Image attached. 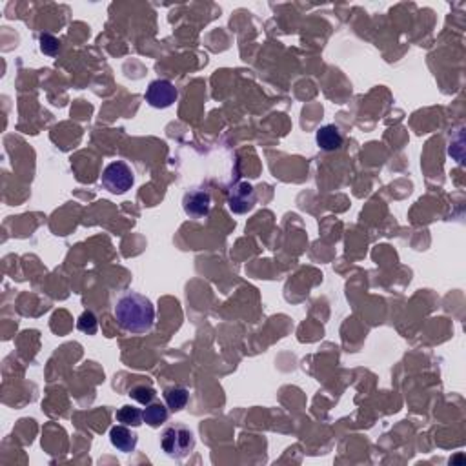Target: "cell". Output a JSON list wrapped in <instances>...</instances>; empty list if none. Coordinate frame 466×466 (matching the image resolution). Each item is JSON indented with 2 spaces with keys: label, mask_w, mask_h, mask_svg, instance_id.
Listing matches in <instances>:
<instances>
[{
  "label": "cell",
  "mask_w": 466,
  "mask_h": 466,
  "mask_svg": "<svg viewBox=\"0 0 466 466\" xmlns=\"http://www.w3.org/2000/svg\"><path fill=\"white\" fill-rule=\"evenodd\" d=\"M118 326L131 333H146L153 328V302L137 292H126L115 302L113 308Z\"/></svg>",
  "instance_id": "cell-1"
},
{
  "label": "cell",
  "mask_w": 466,
  "mask_h": 466,
  "mask_svg": "<svg viewBox=\"0 0 466 466\" xmlns=\"http://www.w3.org/2000/svg\"><path fill=\"white\" fill-rule=\"evenodd\" d=\"M160 446L166 456L171 459H184L193 452L195 436L193 432L184 425H171L162 432Z\"/></svg>",
  "instance_id": "cell-2"
},
{
  "label": "cell",
  "mask_w": 466,
  "mask_h": 466,
  "mask_svg": "<svg viewBox=\"0 0 466 466\" xmlns=\"http://www.w3.org/2000/svg\"><path fill=\"white\" fill-rule=\"evenodd\" d=\"M100 182H103V186L109 193L123 195L128 190H131V186H134V169L129 168L124 160H115V162L104 168Z\"/></svg>",
  "instance_id": "cell-3"
},
{
  "label": "cell",
  "mask_w": 466,
  "mask_h": 466,
  "mask_svg": "<svg viewBox=\"0 0 466 466\" xmlns=\"http://www.w3.org/2000/svg\"><path fill=\"white\" fill-rule=\"evenodd\" d=\"M177 97H179L177 87L169 83V81H165V78L153 81V83L148 86V89H146V103H148L151 108L157 109L169 108V106L177 100Z\"/></svg>",
  "instance_id": "cell-4"
},
{
  "label": "cell",
  "mask_w": 466,
  "mask_h": 466,
  "mask_svg": "<svg viewBox=\"0 0 466 466\" xmlns=\"http://www.w3.org/2000/svg\"><path fill=\"white\" fill-rule=\"evenodd\" d=\"M228 206L233 213H246L255 206V190L248 182H239L228 193Z\"/></svg>",
  "instance_id": "cell-5"
},
{
  "label": "cell",
  "mask_w": 466,
  "mask_h": 466,
  "mask_svg": "<svg viewBox=\"0 0 466 466\" xmlns=\"http://www.w3.org/2000/svg\"><path fill=\"white\" fill-rule=\"evenodd\" d=\"M182 208H184L186 215L191 219H202L208 217L211 208V197L206 190H191L184 195L182 199Z\"/></svg>",
  "instance_id": "cell-6"
},
{
  "label": "cell",
  "mask_w": 466,
  "mask_h": 466,
  "mask_svg": "<svg viewBox=\"0 0 466 466\" xmlns=\"http://www.w3.org/2000/svg\"><path fill=\"white\" fill-rule=\"evenodd\" d=\"M109 441H112V445L118 452L129 454V452H134L137 448L138 436L135 432L129 430L126 425H117L109 430Z\"/></svg>",
  "instance_id": "cell-7"
},
{
  "label": "cell",
  "mask_w": 466,
  "mask_h": 466,
  "mask_svg": "<svg viewBox=\"0 0 466 466\" xmlns=\"http://www.w3.org/2000/svg\"><path fill=\"white\" fill-rule=\"evenodd\" d=\"M319 148L324 151H335L343 146V134L335 124H326L317 131Z\"/></svg>",
  "instance_id": "cell-8"
},
{
  "label": "cell",
  "mask_w": 466,
  "mask_h": 466,
  "mask_svg": "<svg viewBox=\"0 0 466 466\" xmlns=\"http://www.w3.org/2000/svg\"><path fill=\"white\" fill-rule=\"evenodd\" d=\"M188 399H190V392L184 386H169V388L165 390L166 406L171 412H179L186 408Z\"/></svg>",
  "instance_id": "cell-9"
},
{
  "label": "cell",
  "mask_w": 466,
  "mask_h": 466,
  "mask_svg": "<svg viewBox=\"0 0 466 466\" xmlns=\"http://www.w3.org/2000/svg\"><path fill=\"white\" fill-rule=\"evenodd\" d=\"M142 415L146 425L157 428V426L165 425L166 421H168L169 408H166V406L160 405V403H149V405H146V410L142 412Z\"/></svg>",
  "instance_id": "cell-10"
},
{
  "label": "cell",
  "mask_w": 466,
  "mask_h": 466,
  "mask_svg": "<svg viewBox=\"0 0 466 466\" xmlns=\"http://www.w3.org/2000/svg\"><path fill=\"white\" fill-rule=\"evenodd\" d=\"M117 421L120 425L126 426H140L144 423V415L142 412L135 408V406H123L120 410L117 412Z\"/></svg>",
  "instance_id": "cell-11"
},
{
  "label": "cell",
  "mask_w": 466,
  "mask_h": 466,
  "mask_svg": "<svg viewBox=\"0 0 466 466\" xmlns=\"http://www.w3.org/2000/svg\"><path fill=\"white\" fill-rule=\"evenodd\" d=\"M77 328L86 335H95L98 330V321L93 312H84L77 321Z\"/></svg>",
  "instance_id": "cell-12"
},
{
  "label": "cell",
  "mask_w": 466,
  "mask_h": 466,
  "mask_svg": "<svg viewBox=\"0 0 466 466\" xmlns=\"http://www.w3.org/2000/svg\"><path fill=\"white\" fill-rule=\"evenodd\" d=\"M155 395H157V392H155L151 386H135V388L129 392V397L134 401H137V403H140V405H149V403H153Z\"/></svg>",
  "instance_id": "cell-13"
},
{
  "label": "cell",
  "mask_w": 466,
  "mask_h": 466,
  "mask_svg": "<svg viewBox=\"0 0 466 466\" xmlns=\"http://www.w3.org/2000/svg\"><path fill=\"white\" fill-rule=\"evenodd\" d=\"M41 50L44 55H56L61 52V41L56 36L50 35V33H42L41 35Z\"/></svg>",
  "instance_id": "cell-14"
}]
</instances>
